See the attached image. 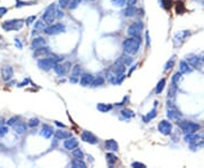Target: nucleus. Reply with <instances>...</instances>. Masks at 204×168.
<instances>
[{
	"mask_svg": "<svg viewBox=\"0 0 204 168\" xmlns=\"http://www.w3.org/2000/svg\"><path fill=\"white\" fill-rule=\"evenodd\" d=\"M121 116L124 117V118L129 119V118H132V117H134L135 114H134V111L130 110V109H122V110H121Z\"/></svg>",
	"mask_w": 204,
	"mask_h": 168,
	"instance_id": "nucleus-34",
	"label": "nucleus"
},
{
	"mask_svg": "<svg viewBox=\"0 0 204 168\" xmlns=\"http://www.w3.org/2000/svg\"><path fill=\"white\" fill-rule=\"evenodd\" d=\"M63 57L56 56V55H51V56L43 57L42 59H40L38 62V66L43 71H50L51 68H54V66L58 62H60L63 60Z\"/></svg>",
	"mask_w": 204,
	"mask_h": 168,
	"instance_id": "nucleus-2",
	"label": "nucleus"
},
{
	"mask_svg": "<svg viewBox=\"0 0 204 168\" xmlns=\"http://www.w3.org/2000/svg\"><path fill=\"white\" fill-rule=\"evenodd\" d=\"M81 139H82V141H84V142L90 143V144L99 143V139L95 136L94 134L91 133V132H88V131H83V132H82Z\"/></svg>",
	"mask_w": 204,
	"mask_h": 168,
	"instance_id": "nucleus-10",
	"label": "nucleus"
},
{
	"mask_svg": "<svg viewBox=\"0 0 204 168\" xmlns=\"http://www.w3.org/2000/svg\"><path fill=\"white\" fill-rule=\"evenodd\" d=\"M70 136H72V133L66 131L58 130V131L55 132V139H57V140H66V139H68Z\"/></svg>",
	"mask_w": 204,
	"mask_h": 168,
	"instance_id": "nucleus-22",
	"label": "nucleus"
},
{
	"mask_svg": "<svg viewBox=\"0 0 204 168\" xmlns=\"http://www.w3.org/2000/svg\"><path fill=\"white\" fill-rule=\"evenodd\" d=\"M186 62H188L191 67H194V68H200L201 67V62L202 59L200 57H197L194 53H191L188 56H186Z\"/></svg>",
	"mask_w": 204,
	"mask_h": 168,
	"instance_id": "nucleus-11",
	"label": "nucleus"
},
{
	"mask_svg": "<svg viewBox=\"0 0 204 168\" xmlns=\"http://www.w3.org/2000/svg\"><path fill=\"white\" fill-rule=\"evenodd\" d=\"M69 2H70V0H58L60 8H66V7H68Z\"/></svg>",
	"mask_w": 204,
	"mask_h": 168,
	"instance_id": "nucleus-43",
	"label": "nucleus"
},
{
	"mask_svg": "<svg viewBox=\"0 0 204 168\" xmlns=\"http://www.w3.org/2000/svg\"><path fill=\"white\" fill-rule=\"evenodd\" d=\"M136 67H137V64H135V65H134V66H132V68H130V71H129V75L132 74V72H133V71H134V69L136 68Z\"/></svg>",
	"mask_w": 204,
	"mask_h": 168,
	"instance_id": "nucleus-54",
	"label": "nucleus"
},
{
	"mask_svg": "<svg viewBox=\"0 0 204 168\" xmlns=\"http://www.w3.org/2000/svg\"><path fill=\"white\" fill-rule=\"evenodd\" d=\"M166 86V78H161L160 81L158 82L157 86H155V93L157 94H161L162 93L163 89Z\"/></svg>",
	"mask_w": 204,
	"mask_h": 168,
	"instance_id": "nucleus-30",
	"label": "nucleus"
},
{
	"mask_svg": "<svg viewBox=\"0 0 204 168\" xmlns=\"http://www.w3.org/2000/svg\"><path fill=\"white\" fill-rule=\"evenodd\" d=\"M54 133H55L54 128L48 124H44L43 126H42V130H41V132H40L41 135H42L43 137H45V139H50V137L54 135Z\"/></svg>",
	"mask_w": 204,
	"mask_h": 168,
	"instance_id": "nucleus-17",
	"label": "nucleus"
},
{
	"mask_svg": "<svg viewBox=\"0 0 204 168\" xmlns=\"http://www.w3.org/2000/svg\"><path fill=\"white\" fill-rule=\"evenodd\" d=\"M160 5L164 9H169L171 7V0H160Z\"/></svg>",
	"mask_w": 204,
	"mask_h": 168,
	"instance_id": "nucleus-40",
	"label": "nucleus"
},
{
	"mask_svg": "<svg viewBox=\"0 0 204 168\" xmlns=\"http://www.w3.org/2000/svg\"><path fill=\"white\" fill-rule=\"evenodd\" d=\"M73 156H74V158L83 159V158H84V153H83V151H82L81 149L76 148V149L73 150Z\"/></svg>",
	"mask_w": 204,
	"mask_h": 168,
	"instance_id": "nucleus-38",
	"label": "nucleus"
},
{
	"mask_svg": "<svg viewBox=\"0 0 204 168\" xmlns=\"http://www.w3.org/2000/svg\"><path fill=\"white\" fill-rule=\"evenodd\" d=\"M82 75V67L81 65H75L74 67L72 68V75H70V78H69V81L72 82V83H77L79 81V76Z\"/></svg>",
	"mask_w": 204,
	"mask_h": 168,
	"instance_id": "nucleus-13",
	"label": "nucleus"
},
{
	"mask_svg": "<svg viewBox=\"0 0 204 168\" xmlns=\"http://www.w3.org/2000/svg\"><path fill=\"white\" fill-rule=\"evenodd\" d=\"M132 167H135V168H145L146 166L144 164H142V162H137V161H134L132 164Z\"/></svg>",
	"mask_w": 204,
	"mask_h": 168,
	"instance_id": "nucleus-46",
	"label": "nucleus"
},
{
	"mask_svg": "<svg viewBox=\"0 0 204 168\" xmlns=\"http://www.w3.org/2000/svg\"><path fill=\"white\" fill-rule=\"evenodd\" d=\"M44 28H45V26H44L43 21H38V22H35L34 30H33V33H32V34L34 35V33H38V32H40V31H44Z\"/></svg>",
	"mask_w": 204,
	"mask_h": 168,
	"instance_id": "nucleus-31",
	"label": "nucleus"
},
{
	"mask_svg": "<svg viewBox=\"0 0 204 168\" xmlns=\"http://www.w3.org/2000/svg\"><path fill=\"white\" fill-rule=\"evenodd\" d=\"M126 2H127V0H112V1H111V3H112L113 6H117V7L125 6Z\"/></svg>",
	"mask_w": 204,
	"mask_h": 168,
	"instance_id": "nucleus-41",
	"label": "nucleus"
},
{
	"mask_svg": "<svg viewBox=\"0 0 204 168\" xmlns=\"http://www.w3.org/2000/svg\"><path fill=\"white\" fill-rule=\"evenodd\" d=\"M97 108L99 111L101 112H108L110 111L111 109H112V106L111 105H109V103H103V102H100L97 105Z\"/></svg>",
	"mask_w": 204,
	"mask_h": 168,
	"instance_id": "nucleus-26",
	"label": "nucleus"
},
{
	"mask_svg": "<svg viewBox=\"0 0 204 168\" xmlns=\"http://www.w3.org/2000/svg\"><path fill=\"white\" fill-rule=\"evenodd\" d=\"M175 62H176V56H173L167 62L166 66H164V72H168V71H170V69L173 68V65H175Z\"/></svg>",
	"mask_w": 204,
	"mask_h": 168,
	"instance_id": "nucleus-35",
	"label": "nucleus"
},
{
	"mask_svg": "<svg viewBox=\"0 0 204 168\" xmlns=\"http://www.w3.org/2000/svg\"><path fill=\"white\" fill-rule=\"evenodd\" d=\"M45 47V40H44L42 37H34L33 41H32V48L33 49H39V48H43Z\"/></svg>",
	"mask_w": 204,
	"mask_h": 168,
	"instance_id": "nucleus-19",
	"label": "nucleus"
},
{
	"mask_svg": "<svg viewBox=\"0 0 204 168\" xmlns=\"http://www.w3.org/2000/svg\"><path fill=\"white\" fill-rule=\"evenodd\" d=\"M44 33L48 35H56L59 33L66 32V26L61 23H57V24H50L48 27L44 28Z\"/></svg>",
	"mask_w": 204,
	"mask_h": 168,
	"instance_id": "nucleus-6",
	"label": "nucleus"
},
{
	"mask_svg": "<svg viewBox=\"0 0 204 168\" xmlns=\"http://www.w3.org/2000/svg\"><path fill=\"white\" fill-rule=\"evenodd\" d=\"M40 124V121H39L38 118H31L30 121H28V126L30 127H35V126H38Z\"/></svg>",
	"mask_w": 204,
	"mask_h": 168,
	"instance_id": "nucleus-42",
	"label": "nucleus"
},
{
	"mask_svg": "<svg viewBox=\"0 0 204 168\" xmlns=\"http://www.w3.org/2000/svg\"><path fill=\"white\" fill-rule=\"evenodd\" d=\"M7 12H8L7 8H5V7H0V17H2L3 15H6Z\"/></svg>",
	"mask_w": 204,
	"mask_h": 168,
	"instance_id": "nucleus-48",
	"label": "nucleus"
},
{
	"mask_svg": "<svg viewBox=\"0 0 204 168\" xmlns=\"http://www.w3.org/2000/svg\"><path fill=\"white\" fill-rule=\"evenodd\" d=\"M72 167L73 168H85L86 167V164L83 161V159H78V158H74L72 160Z\"/></svg>",
	"mask_w": 204,
	"mask_h": 168,
	"instance_id": "nucleus-28",
	"label": "nucleus"
},
{
	"mask_svg": "<svg viewBox=\"0 0 204 168\" xmlns=\"http://www.w3.org/2000/svg\"><path fill=\"white\" fill-rule=\"evenodd\" d=\"M155 117H157V109H155V107H154V108L152 109L150 112H148L145 116H143L142 119H143L144 123H150V121H152L153 118H155Z\"/></svg>",
	"mask_w": 204,
	"mask_h": 168,
	"instance_id": "nucleus-25",
	"label": "nucleus"
},
{
	"mask_svg": "<svg viewBox=\"0 0 204 168\" xmlns=\"http://www.w3.org/2000/svg\"><path fill=\"white\" fill-rule=\"evenodd\" d=\"M179 71L183 74H189V73H192L193 69L191 68V65L186 60H182V62H179Z\"/></svg>",
	"mask_w": 204,
	"mask_h": 168,
	"instance_id": "nucleus-21",
	"label": "nucleus"
},
{
	"mask_svg": "<svg viewBox=\"0 0 204 168\" xmlns=\"http://www.w3.org/2000/svg\"><path fill=\"white\" fill-rule=\"evenodd\" d=\"M167 116H168V118L170 121H178L179 119L182 118V114L175 109V107H169L168 110H167Z\"/></svg>",
	"mask_w": 204,
	"mask_h": 168,
	"instance_id": "nucleus-16",
	"label": "nucleus"
},
{
	"mask_svg": "<svg viewBox=\"0 0 204 168\" xmlns=\"http://www.w3.org/2000/svg\"><path fill=\"white\" fill-rule=\"evenodd\" d=\"M136 2H137V0H127L126 5H127V6H135Z\"/></svg>",
	"mask_w": 204,
	"mask_h": 168,
	"instance_id": "nucleus-51",
	"label": "nucleus"
},
{
	"mask_svg": "<svg viewBox=\"0 0 204 168\" xmlns=\"http://www.w3.org/2000/svg\"><path fill=\"white\" fill-rule=\"evenodd\" d=\"M142 40L140 37H130L122 42V50L127 55H136L141 47Z\"/></svg>",
	"mask_w": 204,
	"mask_h": 168,
	"instance_id": "nucleus-1",
	"label": "nucleus"
},
{
	"mask_svg": "<svg viewBox=\"0 0 204 168\" xmlns=\"http://www.w3.org/2000/svg\"><path fill=\"white\" fill-rule=\"evenodd\" d=\"M106 76H107V80L110 82V83L117 85V75L115 74V73H113L111 69H110L109 72L107 73V75H106Z\"/></svg>",
	"mask_w": 204,
	"mask_h": 168,
	"instance_id": "nucleus-32",
	"label": "nucleus"
},
{
	"mask_svg": "<svg viewBox=\"0 0 204 168\" xmlns=\"http://www.w3.org/2000/svg\"><path fill=\"white\" fill-rule=\"evenodd\" d=\"M7 133H8V127H7L6 125H5V123L0 119V137L3 136V135Z\"/></svg>",
	"mask_w": 204,
	"mask_h": 168,
	"instance_id": "nucleus-39",
	"label": "nucleus"
},
{
	"mask_svg": "<svg viewBox=\"0 0 204 168\" xmlns=\"http://www.w3.org/2000/svg\"><path fill=\"white\" fill-rule=\"evenodd\" d=\"M56 12H57L56 5H55V3H50V5L45 8V10H44L43 15H42V21L49 25L52 24V22H54L55 18H56Z\"/></svg>",
	"mask_w": 204,
	"mask_h": 168,
	"instance_id": "nucleus-4",
	"label": "nucleus"
},
{
	"mask_svg": "<svg viewBox=\"0 0 204 168\" xmlns=\"http://www.w3.org/2000/svg\"><path fill=\"white\" fill-rule=\"evenodd\" d=\"M103 84H104V78L102 76H97V77H94L91 86L97 87V86H100V85H103Z\"/></svg>",
	"mask_w": 204,
	"mask_h": 168,
	"instance_id": "nucleus-36",
	"label": "nucleus"
},
{
	"mask_svg": "<svg viewBox=\"0 0 204 168\" xmlns=\"http://www.w3.org/2000/svg\"><path fill=\"white\" fill-rule=\"evenodd\" d=\"M94 80V76L92 74H88V73H83L79 77V84L82 86H88V85H92V82Z\"/></svg>",
	"mask_w": 204,
	"mask_h": 168,
	"instance_id": "nucleus-14",
	"label": "nucleus"
},
{
	"mask_svg": "<svg viewBox=\"0 0 204 168\" xmlns=\"http://www.w3.org/2000/svg\"><path fill=\"white\" fill-rule=\"evenodd\" d=\"M56 124H57V125H58V126H61V127H64V128L66 127V126H65V125H64V124H60L59 121H56Z\"/></svg>",
	"mask_w": 204,
	"mask_h": 168,
	"instance_id": "nucleus-55",
	"label": "nucleus"
},
{
	"mask_svg": "<svg viewBox=\"0 0 204 168\" xmlns=\"http://www.w3.org/2000/svg\"><path fill=\"white\" fill-rule=\"evenodd\" d=\"M189 35H191V32L187 31V30H184V31H179L178 33L175 35V37H173V41H175V43H177L178 41H179V43H180V42H183V41L185 40L187 37H189Z\"/></svg>",
	"mask_w": 204,
	"mask_h": 168,
	"instance_id": "nucleus-18",
	"label": "nucleus"
},
{
	"mask_svg": "<svg viewBox=\"0 0 204 168\" xmlns=\"http://www.w3.org/2000/svg\"><path fill=\"white\" fill-rule=\"evenodd\" d=\"M182 77H183V73L180 72V71L177 72V73H175V74L173 75V77H171V83L178 85L179 82L182 81Z\"/></svg>",
	"mask_w": 204,
	"mask_h": 168,
	"instance_id": "nucleus-33",
	"label": "nucleus"
},
{
	"mask_svg": "<svg viewBox=\"0 0 204 168\" xmlns=\"http://www.w3.org/2000/svg\"><path fill=\"white\" fill-rule=\"evenodd\" d=\"M78 146V141H77V139H75V137H68V139H66V140L64 141V148L66 150H74L76 149Z\"/></svg>",
	"mask_w": 204,
	"mask_h": 168,
	"instance_id": "nucleus-15",
	"label": "nucleus"
},
{
	"mask_svg": "<svg viewBox=\"0 0 204 168\" xmlns=\"http://www.w3.org/2000/svg\"><path fill=\"white\" fill-rule=\"evenodd\" d=\"M177 123H178V126L182 128V131L185 134L196 133V132L201 128L200 124L194 123V121H180V119H179Z\"/></svg>",
	"mask_w": 204,
	"mask_h": 168,
	"instance_id": "nucleus-3",
	"label": "nucleus"
},
{
	"mask_svg": "<svg viewBox=\"0 0 204 168\" xmlns=\"http://www.w3.org/2000/svg\"><path fill=\"white\" fill-rule=\"evenodd\" d=\"M201 59H202V62H204V53H203V56H202V57H201Z\"/></svg>",
	"mask_w": 204,
	"mask_h": 168,
	"instance_id": "nucleus-56",
	"label": "nucleus"
},
{
	"mask_svg": "<svg viewBox=\"0 0 204 168\" xmlns=\"http://www.w3.org/2000/svg\"><path fill=\"white\" fill-rule=\"evenodd\" d=\"M14 130H15V132L17 134H23V133H25V131H26V125H25V123H16L15 125H14Z\"/></svg>",
	"mask_w": 204,
	"mask_h": 168,
	"instance_id": "nucleus-27",
	"label": "nucleus"
},
{
	"mask_svg": "<svg viewBox=\"0 0 204 168\" xmlns=\"http://www.w3.org/2000/svg\"><path fill=\"white\" fill-rule=\"evenodd\" d=\"M24 25L23 19H9L1 24L5 31H19Z\"/></svg>",
	"mask_w": 204,
	"mask_h": 168,
	"instance_id": "nucleus-5",
	"label": "nucleus"
},
{
	"mask_svg": "<svg viewBox=\"0 0 204 168\" xmlns=\"http://www.w3.org/2000/svg\"><path fill=\"white\" fill-rule=\"evenodd\" d=\"M118 60H119L120 62H122V64H124L125 66L130 65V64L133 62V58L130 57V55L128 56L127 53H126V55H122L121 57H119V58H118Z\"/></svg>",
	"mask_w": 204,
	"mask_h": 168,
	"instance_id": "nucleus-29",
	"label": "nucleus"
},
{
	"mask_svg": "<svg viewBox=\"0 0 204 168\" xmlns=\"http://www.w3.org/2000/svg\"><path fill=\"white\" fill-rule=\"evenodd\" d=\"M91 1H95V0H91Z\"/></svg>",
	"mask_w": 204,
	"mask_h": 168,
	"instance_id": "nucleus-57",
	"label": "nucleus"
},
{
	"mask_svg": "<svg viewBox=\"0 0 204 168\" xmlns=\"http://www.w3.org/2000/svg\"><path fill=\"white\" fill-rule=\"evenodd\" d=\"M35 18H36L35 16H30V17H28V18L26 19V24H27V25L32 24V23H33V22L35 21Z\"/></svg>",
	"mask_w": 204,
	"mask_h": 168,
	"instance_id": "nucleus-47",
	"label": "nucleus"
},
{
	"mask_svg": "<svg viewBox=\"0 0 204 168\" xmlns=\"http://www.w3.org/2000/svg\"><path fill=\"white\" fill-rule=\"evenodd\" d=\"M14 76V71L13 67L9 65H5L1 67V77L3 81H9Z\"/></svg>",
	"mask_w": 204,
	"mask_h": 168,
	"instance_id": "nucleus-12",
	"label": "nucleus"
},
{
	"mask_svg": "<svg viewBox=\"0 0 204 168\" xmlns=\"http://www.w3.org/2000/svg\"><path fill=\"white\" fill-rule=\"evenodd\" d=\"M106 158H107V161H108V164H109V166H112L113 164L117 161V158H118V157L115 156L113 153L109 152L106 155Z\"/></svg>",
	"mask_w": 204,
	"mask_h": 168,
	"instance_id": "nucleus-37",
	"label": "nucleus"
},
{
	"mask_svg": "<svg viewBox=\"0 0 204 168\" xmlns=\"http://www.w3.org/2000/svg\"><path fill=\"white\" fill-rule=\"evenodd\" d=\"M158 130H159V132H160L161 134H163V135H170L171 132H173V125H171L170 121L164 119V121H161L160 123H159Z\"/></svg>",
	"mask_w": 204,
	"mask_h": 168,
	"instance_id": "nucleus-9",
	"label": "nucleus"
},
{
	"mask_svg": "<svg viewBox=\"0 0 204 168\" xmlns=\"http://www.w3.org/2000/svg\"><path fill=\"white\" fill-rule=\"evenodd\" d=\"M56 17H57V18H61V17H64V12H61V10H57V12H56Z\"/></svg>",
	"mask_w": 204,
	"mask_h": 168,
	"instance_id": "nucleus-52",
	"label": "nucleus"
},
{
	"mask_svg": "<svg viewBox=\"0 0 204 168\" xmlns=\"http://www.w3.org/2000/svg\"><path fill=\"white\" fill-rule=\"evenodd\" d=\"M16 7L19 8V7H23V6H27V5H32L33 2H25V1H21V0H16Z\"/></svg>",
	"mask_w": 204,
	"mask_h": 168,
	"instance_id": "nucleus-45",
	"label": "nucleus"
},
{
	"mask_svg": "<svg viewBox=\"0 0 204 168\" xmlns=\"http://www.w3.org/2000/svg\"><path fill=\"white\" fill-rule=\"evenodd\" d=\"M70 67H72V64L69 62H66L61 64V62H58L54 66V71L56 72V74H58L59 76H65L67 73L70 71Z\"/></svg>",
	"mask_w": 204,
	"mask_h": 168,
	"instance_id": "nucleus-8",
	"label": "nucleus"
},
{
	"mask_svg": "<svg viewBox=\"0 0 204 168\" xmlns=\"http://www.w3.org/2000/svg\"><path fill=\"white\" fill-rule=\"evenodd\" d=\"M15 46L18 48V49H22L23 48V44H22V42L19 41V39H15Z\"/></svg>",
	"mask_w": 204,
	"mask_h": 168,
	"instance_id": "nucleus-50",
	"label": "nucleus"
},
{
	"mask_svg": "<svg viewBox=\"0 0 204 168\" xmlns=\"http://www.w3.org/2000/svg\"><path fill=\"white\" fill-rule=\"evenodd\" d=\"M48 55H50V50H49V48H47V47H43V48H39V49H35V51H34V55L33 56L34 57H45V56H48Z\"/></svg>",
	"mask_w": 204,
	"mask_h": 168,
	"instance_id": "nucleus-23",
	"label": "nucleus"
},
{
	"mask_svg": "<svg viewBox=\"0 0 204 168\" xmlns=\"http://www.w3.org/2000/svg\"><path fill=\"white\" fill-rule=\"evenodd\" d=\"M145 39H146V44L148 47H150V35H149V32H145Z\"/></svg>",
	"mask_w": 204,
	"mask_h": 168,
	"instance_id": "nucleus-53",
	"label": "nucleus"
},
{
	"mask_svg": "<svg viewBox=\"0 0 204 168\" xmlns=\"http://www.w3.org/2000/svg\"><path fill=\"white\" fill-rule=\"evenodd\" d=\"M104 148L108 151H117V150L119 149V146H118V143L115 140L110 139V140H107L104 142Z\"/></svg>",
	"mask_w": 204,
	"mask_h": 168,
	"instance_id": "nucleus-20",
	"label": "nucleus"
},
{
	"mask_svg": "<svg viewBox=\"0 0 204 168\" xmlns=\"http://www.w3.org/2000/svg\"><path fill=\"white\" fill-rule=\"evenodd\" d=\"M144 28V24L142 21H137V22H134L133 24L129 25V27L127 28V34L129 37H138L140 33L143 31Z\"/></svg>",
	"mask_w": 204,
	"mask_h": 168,
	"instance_id": "nucleus-7",
	"label": "nucleus"
},
{
	"mask_svg": "<svg viewBox=\"0 0 204 168\" xmlns=\"http://www.w3.org/2000/svg\"><path fill=\"white\" fill-rule=\"evenodd\" d=\"M184 10H185V7H184L183 2H177V8H176L177 14H183Z\"/></svg>",
	"mask_w": 204,
	"mask_h": 168,
	"instance_id": "nucleus-44",
	"label": "nucleus"
},
{
	"mask_svg": "<svg viewBox=\"0 0 204 168\" xmlns=\"http://www.w3.org/2000/svg\"><path fill=\"white\" fill-rule=\"evenodd\" d=\"M138 12V9H136L134 6H127L125 8V10L122 12V15L126 16V17H133V16L136 15V12Z\"/></svg>",
	"mask_w": 204,
	"mask_h": 168,
	"instance_id": "nucleus-24",
	"label": "nucleus"
},
{
	"mask_svg": "<svg viewBox=\"0 0 204 168\" xmlns=\"http://www.w3.org/2000/svg\"><path fill=\"white\" fill-rule=\"evenodd\" d=\"M17 119H18V117H13V118H10L9 121H7V124L8 125H10V126H12V125H15V121H17Z\"/></svg>",
	"mask_w": 204,
	"mask_h": 168,
	"instance_id": "nucleus-49",
	"label": "nucleus"
}]
</instances>
